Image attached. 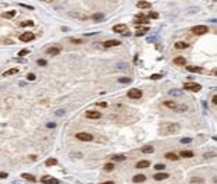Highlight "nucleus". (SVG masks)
<instances>
[{
  "label": "nucleus",
  "mask_w": 217,
  "mask_h": 184,
  "mask_svg": "<svg viewBox=\"0 0 217 184\" xmlns=\"http://www.w3.org/2000/svg\"><path fill=\"white\" fill-rule=\"evenodd\" d=\"M207 31L209 29H207L206 25H195V27L191 28V32L194 35H203V34H206Z\"/></svg>",
  "instance_id": "obj_1"
},
{
  "label": "nucleus",
  "mask_w": 217,
  "mask_h": 184,
  "mask_svg": "<svg viewBox=\"0 0 217 184\" xmlns=\"http://www.w3.org/2000/svg\"><path fill=\"white\" fill-rule=\"evenodd\" d=\"M127 96L130 98V99H139V98H142V91H141V89H136V88H131L130 91L127 92Z\"/></svg>",
  "instance_id": "obj_2"
},
{
  "label": "nucleus",
  "mask_w": 217,
  "mask_h": 184,
  "mask_svg": "<svg viewBox=\"0 0 217 184\" xmlns=\"http://www.w3.org/2000/svg\"><path fill=\"white\" fill-rule=\"evenodd\" d=\"M184 88L188 89V91H192V92H199L202 89V85L198 82H187V84H184Z\"/></svg>",
  "instance_id": "obj_3"
},
{
  "label": "nucleus",
  "mask_w": 217,
  "mask_h": 184,
  "mask_svg": "<svg viewBox=\"0 0 217 184\" xmlns=\"http://www.w3.org/2000/svg\"><path fill=\"white\" fill-rule=\"evenodd\" d=\"M75 137H77L78 140L84 141V142H89V141L93 140V135H92V134H89V133H85V131H82V133H77V134H75Z\"/></svg>",
  "instance_id": "obj_4"
},
{
  "label": "nucleus",
  "mask_w": 217,
  "mask_h": 184,
  "mask_svg": "<svg viewBox=\"0 0 217 184\" xmlns=\"http://www.w3.org/2000/svg\"><path fill=\"white\" fill-rule=\"evenodd\" d=\"M163 128H164V131L171 133V134H175L177 131H180V126L177 124V123H170V124H166V126H163Z\"/></svg>",
  "instance_id": "obj_5"
},
{
  "label": "nucleus",
  "mask_w": 217,
  "mask_h": 184,
  "mask_svg": "<svg viewBox=\"0 0 217 184\" xmlns=\"http://www.w3.org/2000/svg\"><path fill=\"white\" fill-rule=\"evenodd\" d=\"M34 38H35V34H32V32H24V34L20 35V40L21 42H31Z\"/></svg>",
  "instance_id": "obj_6"
},
{
  "label": "nucleus",
  "mask_w": 217,
  "mask_h": 184,
  "mask_svg": "<svg viewBox=\"0 0 217 184\" xmlns=\"http://www.w3.org/2000/svg\"><path fill=\"white\" fill-rule=\"evenodd\" d=\"M113 31L118 32V34H125V32H128V27L125 24H117V25L113 27Z\"/></svg>",
  "instance_id": "obj_7"
},
{
  "label": "nucleus",
  "mask_w": 217,
  "mask_h": 184,
  "mask_svg": "<svg viewBox=\"0 0 217 184\" xmlns=\"http://www.w3.org/2000/svg\"><path fill=\"white\" fill-rule=\"evenodd\" d=\"M41 181H42L43 184H59V183H60L57 179L50 177V176H43V177L41 179Z\"/></svg>",
  "instance_id": "obj_8"
},
{
  "label": "nucleus",
  "mask_w": 217,
  "mask_h": 184,
  "mask_svg": "<svg viewBox=\"0 0 217 184\" xmlns=\"http://www.w3.org/2000/svg\"><path fill=\"white\" fill-rule=\"evenodd\" d=\"M85 116L88 118H100L102 117V113L98 112V110H88V112L85 113Z\"/></svg>",
  "instance_id": "obj_9"
},
{
  "label": "nucleus",
  "mask_w": 217,
  "mask_h": 184,
  "mask_svg": "<svg viewBox=\"0 0 217 184\" xmlns=\"http://www.w3.org/2000/svg\"><path fill=\"white\" fill-rule=\"evenodd\" d=\"M146 22H148V17H146V15H143V14H138L135 17V21H134L135 25H139V24H146Z\"/></svg>",
  "instance_id": "obj_10"
},
{
  "label": "nucleus",
  "mask_w": 217,
  "mask_h": 184,
  "mask_svg": "<svg viewBox=\"0 0 217 184\" xmlns=\"http://www.w3.org/2000/svg\"><path fill=\"white\" fill-rule=\"evenodd\" d=\"M120 43H121L120 40L110 39V40H106V42H103V46H104V48H113V46H118Z\"/></svg>",
  "instance_id": "obj_11"
},
{
  "label": "nucleus",
  "mask_w": 217,
  "mask_h": 184,
  "mask_svg": "<svg viewBox=\"0 0 217 184\" xmlns=\"http://www.w3.org/2000/svg\"><path fill=\"white\" fill-rule=\"evenodd\" d=\"M61 52V48H57V46H53V48H49L46 50V53H49V55L54 56V55H59V53Z\"/></svg>",
  "instance_id": "obj_12"
},
{
  "label": "nucleus",
  "mask_w": 217,
  "mask_h": 184,
  "mask_svg": "<svg viewBox=\"0 0 217 184\" xmlns=\"http://www.w3.org/2000/svg\"><path fill=\"white\" fill-rule=\"evenodd\" d=\"M136 7H138V9H150L152 3L150 2H138L136 3Z\"/></svg>",
  "instance_id": "obj_13"
},
{
  "label": "nucleus",
  "mask_w": 217,
  "mask_h": 184,
  "mask_svg": "<svg viewBox=\"0 0 217 184\" xmlns=\"http://www.w3.org/2000/svg\"><path fill=\"white\" fill-rule=\"evenodd\" d=\"M145 180H146V176L145 174H136V176L132 177V181L134 183H143Z\"/></svg>",
  "instance_id": "obj_14"
},
{
  "label": "nucleus",
  "mask_w": 217,
  "mask_h": 184,
  "mask_svg": "<svg viewBox=\"0 0 217 184\" xmlns=\"http://www.w3.org/2000/svg\"><path fill=\"white\" fill-rule=\"evenodd\" d=\"M149 31V27H138V31H136V36H142L145 34H148Z\"/></svg>",
  "instance_id": "obj_15"
},
{
  "label": "nucleus",
  "mask_w": 217,
  "mask_h": 184,
  "mask_svg": "<svg viewBox=\"0 0 217 184\" xmlns=\"http://www.w3.org/2000/svg\"><path fill=\"white\" fill-rule=\"evenodd\" d=\"M187 71H189V73H202L203 68L202 67H196V66H187Z\"/></svg>",
  "instance_id": "obj_16"
},
{
  "label": "nucleus",
  "mask_w": 217,
  "mask_h": 184,
  "mask_svg": "<svg viewBox=\"0 0 217 184\" xmlns=\"http://www.w3.org/2000/svg\"><path fill=\"white\" fill-rule=\"evenodd\" d=\"M167 177H168L167 173H157V174L153 176V179L156 180V181H162V180H166Z\"/></svg>",
  "instance_id": "obj_17"
},
{
  "label": "nucleus",
  "mask_w": 217,
  "mask_h": 184,
  "mask_svg": "<svg viewBox=\"0 0 217 184\" xmlns=\"http://www.w3.org/2000/svg\"><path fill=\"white\" fill-rule=\"evenodd\" d=\"M173 63L177 64V66H184V64H187V60L184 59V57H175V59L173 60Z\"/></svg>",
  "instance_id": "obj_18"
},
{
  "label": "nucleus",
  "mask_w": 217,
  "mask_h": 184,
  "mask_svg": "<svg viewBox=\"0 0 217 184\" xmlns=\"http://www.w3.org/2000/svg\"><path fill=\"white\" fill-rule=\"evenodd\" d=\"M178 156H181V158H194V152H192V151H181Z\"/></svg>",
  "instance_id": "obj_19"
},
{
  "label": "nucleus",
  "mask_w": 217,
  "mask_h": 184,
  "mask_svg": "<svg viewBox=\"0 0 217 184\" xmlns=\"http://www.w3.org/2000/svg\"><path fill=\"white\" fill-rule=\"evenodd\" d=\"M18 73V68H10V70H7V71H4L3 73V77H9V75H14V74H17Z\"/></svg>",
  "instance_id": "obj_20"
},
{
  "label": "nucleus",
  "mask_w": 217,
  "mask_h": 184,
  "mask_svg": "<svg viewBox=\"0 0 217 184\" xmlns=\"http://www.w3.org/2000/svg\"><path fill=\"white\" fill-rule=\"evenodd\" d=\"M141 151H142V153H152L155 151V148L152 145H145V146H142Z\"/></svg>",
  "instance_id": "obj_21"
},
{
  "label": "nucleus",
  "mask_w": 217,
  "mask_h": 184,
  "mask_svg": "<svg viewBox=\"0 0 217 184\" xmlns=\"http://www.w3.org/2000/svg\"><path fill=\"white\" fill-rule=\"evenodd\" d=\"M163 105L166 106V108H170V109H174V110L177 108V103H175V102H173V100H164Z\"/></svg>",
  "instance_id": "obj_22"
},
{
  "label": "nucleus",
  "mask_w": 217,
  "mask_h": 184,
  "mask_svg": "<svg viewBox=\"0 0 217 184\" xmlns=\"http://www.w3.org/2000/svg\"><path fill=\"white\" fill-rule=\"evenodd\" d=\"M149 165H150L149 161H141V162L136 163V167H138V169H145V167H148Z\"/></svg>",
  "instance_id": "obj_23"
},
{
  "label": "nucleus",
  "mask_w": 217,
  "mask_h": 184,
  "mask_svg": "<svg viewBox=\"0 0 217 184\" xmlns=\"http://www.w3.org/2000/svg\"><path fill=\"white\" fill-rule=\"evenodd\" d=\"M178 155L177 153H173V152H168L166 153V159H168V161H178Z\"/></svg>",
  "instance_id": "obj_24"
},
{
  "label": "nucleus",
  "mask_w": 217,
  "mask_h": 184,
  "mask_svg": "<svg viewBox=\"0 0 217 184\" xmlns=\"http://www.w3.org/2000/svg\"><path fill=\"white\" fill-rule=\"evenodd\" d=\"M15 10H10V11H6V13H3V17L4 18H14L15 17Z\"/></svg>",
  "instance_id": "obj_25"
},
{
  "label": "nucleus",
  "mask_w": 217,
  "mask_h": 184,
  "mask_svg": "<svg viewBox=\"0 0 217 184\" xmlns=\"http://www.w3.org/2000/svg\"><path fill=\"white\" fill-rule=\"evenodd\" d=\"M111 159H113L114 162H123V161H125V155H113L111 156Z\"/></svg>",
  "instance_id": "obj_26"
},
{
  "label": "nucleus",
  "mask_w": 217,
  "mask_h": 184,
  "mask_svg": "<svg viewBox=\"0 0 217 184\" xmlns=\"http://www.w3.org/2000/svg\"><path fill=\"white\" fill-rule=\"evenodd\" d=\"M21 177H22V179H25V180H28V181H31V183L36 181V179L34 177V176H32V174H28V173H22V174H21Z\"/></svg>",
  "instance_id": "obj_27"
},
{
  "label": "nucleus",
  "mask_w": 217,
  "mask_h": 184,
  "mask_svg": "<svg viewBox=\"0 0 217 184\" xmlns=\"http://www.w3.org/2000/svg\"><path fill=\"white\" fill-rule=\"evenodd\" d=\"M170 95L171 96H182L184 95V91H181V89H171Z\"/></svg>",
  "instance_id": "obj_28"
},
{
  "label": "nucleus",
  "mask_w": 217,
  "mask_h": 184,
  "mask_svg": "<svg viewBox=\"0 0 217 184\" xmlns=\"http://www.w3.org/2000/svg\"><path fill=\"white\" fill-rule=\"evenodd\" d=\"M174 48L175 49H187L188 48V43L187 42H175L174 43Z\"/></svg>",
  "instance_id": "obj_29"
},
{
  "label": "nucleus",
  "mask_w": 217,
  "mask_h": 184,
  "mask_svg": "<svg viewBox=\"0 0 217 184\" xmlns=\"http://www.w3.org/2000/svg\"><path fill=\"white\" fill-rule=\"evenodd\" d=\"M45 165H46V166H54V165H57V161H56V159H54V158H50V159H46Z\"/></svg>",
  "instance_id": "obj_30"
},
{
  "label": "nucleus",
  "mask_w": 217,
  "mask_h": 184,
  "mask_svg": "<svg viewBox=\"0 0 217 184\" xmlns=\"http://www.w3.org/2000/svg\"><path fill=\"white\" fill-rule=\"evenodd\" d=\"M103 18H104V15L102 13H96V14L92 15V20H95V21H102Z\"/></svg>",
  "instance_id": "obj_31"
},
{
  "label": "nucleus",
  "mask_w": 217,
  "mask_h": 184,
  "mask_svg": "<svg viewBox=\"0 0 217 184\" xmlns=\"http://www.w3.org/2000/svg\"><path fill=\"white\" fill-rule=\"evenodd\" d=\"M191 183H194V184H202V183H205V180L202 177H192L191 179Z\"/></svg>",
  "instance_id": "obj_32"
},
{
  "label": "nucleus",
  "mask_w": 217,
  "mask_h": 184,
  "mask_svg": "<svg viewBox=\"0 0 217 184\" xmlns=\"http://www.w3.org/2000/svg\"><path fill=\"white\" fill-rule=\"evenodd\" d=\"M118 82H121V84H130L131 82V78H130V77H120Z\"/></svg>",
  "instance_id": "obj_33"
},
{
  "label": "nucleus",
  "mask_w": 217,
  "mask_h": 184,
  "mask_svg": "<svg viewBox=\"0 0 217 184\" xmlns=\"http://www.w3.org/2000/svg\"><path fill=\"white\" fill-rule=\"evenodd\" d=\"M187 109H188L187 105H177V108H175L177 112H187Z\"/></svg>",
  "instance_id": "obj_34"
},
{
  "label": "nucleus",
  "mask_w": 217,
  "mask_h": 184,
  "mask_svg": "<svg viewBox=\"0 0 217 184\" xmlns=\"http://www.w3.org/2000/svg\"><path fill=\"white\" fill-rule=\"evenodd\" d=\"M104 170H106V171L114 170V165H113V163H106V165H104Z\"/></svg>",
  "instance_id": "obj_35"
},
{
  "label": "nucleus",
  "mask_w": 217,
  "mask_h": 184,
  "mask_svg": "<svg viewBox=\"0 0 217 184\" xmlns=\"http://www.w3.org/2000/svg\"><path fill=\"white\" fill-rule=\"evenodd\" d=\"M149 18H159V13H156V11H150V13L148 14V20Z\"/></svg>",
  "instance_id": "obj_36"
},
{
  "label": "nucleus",
  "mask_w": 217,
  "mask_h": 184,
  "mask_svg": "<svg viewBox=\"0 0 217 184\" xmlns=\"http://www.w3.org/2000/svg\"><path fill=\"white\" fill-rule=\"evenodd\" d=\"M20 25H21V27H32V25H34V22H32V21H22Z\"/></svg>",
  "instance_id": "obj_37"
},
{
  "label": "nucleus",
  "mask_w": 217,
  "mask_h": 184,
  "mask_svg": "<svg viewBox=\"0 0 217 184\" xmlns=\"http://www.w3.org/2000/svg\"><path fill=\"white\" fill-rule=\"evenodd\" d=\"M28 53H29V50H28V49H22V50L18 52V56H27Z\"/></svg>",
  "instance_id": "obj_38"
},
{
  "label": "nucleus",
  "mask_w": 217,
  "mask_h": 184,
  "mask_svg": "<svg viewBox=\"0 0 217 184\" xmlns=\"http://www.w3.org/2000/svg\"><path fill=\"white\" fill-rule=\"evenodd\" d=\"M192 140L191 138H181V144H191Z\"/></svg>",
  "instance_id": "obj_39"
},
{
  "label": "nucleus",
  "mask_w": 217,
  "mask_h": 184,
  "mask_svg": "<svg viewBox=\"0 0 217 184\" xmlns=\"http://www.w3.org/2000/svg\"><path fill=\"white\" fill-rule=\"evenodd\" d=\"M162 78V74H152L150 75V80H160Z\"/></svg>",
  "instance_id": "obj_40"
},
{
  "label": "nucleus",
  "mask_w": 217,
  "mask_h": 184,
  "mask_svg": "<svg viewBox=\"0 0 217 184\" xmlns=\"http://www.w3.org/2000/svg\"><path fill=\"white\" fill-rule=\"evenodd\" d=\"M155 169H156V170H163V169H164V165H163V163H159V165H155Z\"/></svg>",
  "instance_id": "obj_41"
},
{
  "label": "nucleus",
  "mask_w": 217,
  "mask_h": 184,
  "mask_svg": "<svg viewBox=\"0 0 217 184\" xmlns=\"http://www.w3.org/2000/svg\"><path fill=\"white\" fill-rule=\"evenodd\" d=\"M35 78H36V77H35V74H32V73L27 75V80H28V81H34Z\"/></svg>",
  "instance_id": "obj_42"
},
{
  "label": "nucleus",
  "mask_w": 217,
  "mask_h": 184,
  "mask_svg": "<svg viewBox=\"0 0 217 184\" xmlns=\"http://www.w3.org/2000/svg\"><path fill=\"white\" fill-rule=\"evenodd\" d=\"M38 64H39V66H46L47 61H46V60H43V59H39V60H38Z\"/></svg>",
  "instance_id": "obj_43"
},
{
  "label": "nucleus",
  "mask_w": 217,
  "mask_h": 184,
  "mask_svg": "<svg viewBox=\"0 0 217 184\" xmlns=\"http://www.w3.org/2000/svg\"><path fill=\"white\" fill-rule=\"evenodd\" d=\"M118 70H123V68H127V64H124V63H120L118 66H117Z\"/></svg>",
  "instance_id": "obj_44"
},
{
  "label": "nucleus",
  "mask_w": 217,
  "mask_h": 184,
  "mask_svg": "<svg viewBox=\"0 0 217 184\" xmlns=\"http://www.w3.org/2000/svg\"><path fill=\"white\" fill-rule=\"evenodd\" d=\"M7 173H4V171H0V179H7Z\"/></svg>",
  "instance_id": "obj_45"
},
{
  "label": "nucleus",
  "mask_w": 217,
  "mask_h": 184,
  "mask_svg": "<svg viewBox=\"0 0 217 184\" xmlns=\"http://www.w3.org/2000/svg\"><path fill=\"white\" fill-rule=\"evenodd\" d=\"M98 106H100V108H107V103L106 102H99Z\"/></svg>",
  "instance_id": "obj_46"
},
{
  "label": "nucleus",
  "mask_w": 217,
  "mask_h": 184,
  "mask_svg": "<svg viewBox=\"0 0 217 184\" xmlns=\"http://www.w3.org/2000/svg\"><path fill=\"white\" fill-rule=\"evenodd\" d=\"M20 6L25 7V9H29V10H34V7H32V6H27V4H24V3H20Z\"/></svg>",
  "instance_id": "obj_47"
},
{
  "label": "nucleus",
  "mask_w": 217,
  "mask_h": 184,
  "mask_svg": "<svg viewBox=\"0 0 217 184\" xmlns=\"http://www.w3.org/2000/svg\"><path fill=\"white\" fill-rule=\"evenodd\" d=\"M213 103H214V105H217V95H214V96H213Z\"/></svg>",
  "instance_id": "obj_48"
},
{
  "label": "nucleus",
  "mask_w": 217,
  "mask_h": 184,
  "mask_svg": "<svg viewBox=\"0 0 217 184\" xmlns=\"http://www.w3.org/2000/svg\"><path fill=\"white\" fill-rule=\"evenodd\" d=\"M54 126H56V124H54V123H49V124H47V127H49V128H53V127H54Z\"/></svg>",
  "instance_id": "obj_49"
},
{
  "label": "nucleus",
  "mask_w": 217,
  "mask_h": 184,
  "mask_svg": "<svg viewBox=\"0 0 217 184\" xmlns=\"http://www.w3.org/2000/svg\"><path fill=\"white\" fill-rule=\"evenodd\" d=\"M72 42H74V43H81L82 40H79V39H72Z\"/></svg>",
  "instance_id": "obj_50"
},
{
  "label": "nucleus",
  "mask_w": 217,
  "mask_h": 184,
  "mask_svg": "<svg viewBox=\"0 0 217 184\" xmlns=\"http://www.w3.org/2000/svg\"><path fill=\"white\" fill-rule=\"evenodd\" d=\"M103 184H114V183H113V181H104Z\"/></svg>",
  "instance_id": "obj_51"
}]
</instances>
